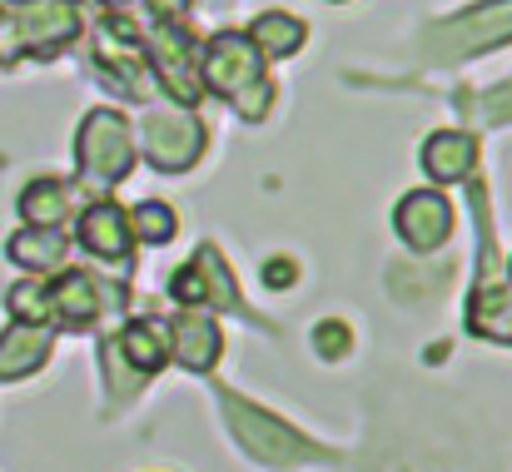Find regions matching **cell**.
<instances>
[{
  "label": "cell",
  "mask_w": 512,
  "mask_h": 472,
  "mask_svg": "<svg viewBox=\"0 0 512 472\" xmlns=\"http://www.w3.org/2000/svg\"><path fill=\"white\" fill-rule=\"evenodd\" d=\"M199 75H204L199 85H209L214 95H224L244 120H264L274 90H269V80H264V60H259V50H254L249 35H234V30L214 35V40L204 45Z\"/></svg>",
  "instance_id": "1"
},
{
  "label": "cell",
  "mask_w": 512,
  "mask_h": 472,
  "mask_svg": "<svg viewBox=\"0 0 512 472\" xmlns=\"http://www.w3.org/2000/svg\"><path fill=\"white\" fill-rule=\"evenodd\" d=\"M224 418H229L239 448H244L249 458H259L264 468H299V463L319 458V448L304 443L289 423H279L274 413H259L254 403H244V398H234V393H224Z\"/></svg>",
  "instance_id": "2"
},
{
  "label": "cell",
  "mask_w": 512,
  "mask_h": 472,
  "mask_svg": "<svg viewBox=\"0 0 512 472\" xmlns=\"http://www.w3.org/2000/svg\"><path fill=\"white\" fill-rule=\"evenodd\" d=\"M0 30L15 35V55H55L80 35V5L75 0H5L0 5Z\"/></svg>",
  "instance_id": "3"
},
{
  "label": "cell",
  "mask_w": 512,
  "mask_h": 472,
  "mask_svg": "<svg viewBox=\"0 0 512 472\" xmlns=\"http://www.w3.org/2000/svg\"><path fill=\"white\" fill-rule=\"evenodd\" d=\"M512 40V0H483V5H468L448 20H438L428 30V50L438 60H458V55H483L493 45H508Z\"/></svg>",
  "instance_id": "4"
},
{
  "label": "cell",
  "mask_w": 512,
  "mask_h": 472,
  "mask_svg": "<svg viewBox=\"0 0 512 472\" xmlns=\"http://www.w3.org/2000/svg\"><path fill=\"white\" fill-rule=\"evenodd\" d=\"M75 155H80V174L90 184H120L135 164V145H130V125L115 110H95L85 115L80 135H75Z\"/></svg>",
  "instance_id": "5"
},
{
  "label": "cell",
  "mask_w": 512,
  "mask_h": 472,
  "mask_svg": "<svg viewBox=\"0 0 512 472\" xmlns=\"http://www.w3.org/2000/svg\"><path fill=\"white\" fill-rule=\"evenodd\" d=\"M393 224L398 234L408 239V249H438L448 234H453V204L438 194V189H418V194H403L398 209H393Z\"/></svg>",
  "instance_id": "6"
},
{
  "label": "cell",
  "mask_w": 512,
  "mask_h": 472,
  "mask_svg": "<svg viewBox=\"0 0 512 472\" xmlns=\"http://www.w3.org/2000/svg\"><path fill=\"white\" fill-rule=\"evenodd\" d=\"M150 60H155V75H165V90L174 100L194 105L199 100V80H194V40L184 30H174L170 20H160L150 30Z\"/></svg>",
  "instance_id": "7"
},
{
  "label": "cell",
  "mask_w": 512,
  "mask_h": 472,
  "mask_svg": "<svg viewBox=\"0 0 512 472\" xmlns=\"http://www.w3.org/2000/svg\"><path fill=\"white\" fill-rule=\"evenodd\" d=\"M204 150V125L194 115H150L145 120V155L160 169H189Z\"/></svg>",
  "instance_id": "8"
},
{
  "label": "cell",
  "mask_w": 512,
  "mask_h": 472,
  "mask_svg": "<svg viewBox=\"0 0 512 472\" xmlns=\"http://www.w3.org/2000/svg\"><path fill=\"white\" fill-rule=\"evenodd\" d=\"M130 214L115 204V199H100V204H90L85 214H80V244L95 254V259H110V264H120L125 254H130Z\"/></svg>",
  "instance_id": "9"
},
{
  "label": "cell",
  "mask_w": 512,
  "mask_h": 472,
  "mask_svg": "<svg viewBox=\"0 0 512 472\" xmlns=\"http://www.w3.org/2000/svg\"><path fill=\"white\" fill-rule=\"evenodd\" d=\"M45 299H50V318L65 328H85L100 314V284L85 269H65L55 284H45Z\"/></svg>",
  "instance_id": "10"
},
{
  "label": "cell",
  "mask_w": 512,
  "mask_h": 472,
  "mask_svg": "<svg viewBox=\"0 0 512 472\" xmlns=\"http://www.w3.org/2000/svg\"><path fill=\"white\" fill-rule=\"evenodd\" d=\"M174 353H179V363L194 368V373L214 368V358H219V323H214V314L184 309V314L174 318Z\"/></svg>",
  "instance_id": "11"
},
{
  "label": "cell",
  "mask_w": 512,
  "mask_h": 472,
  "mask_svg": "<svg viewBox=\"0 0 512 472\" xmlns=\"http://www.w3.org/2000/svg\"><path fill=\"white\" fill-rule=\"evenodd\" d=\"M50 358V328L40 323H10L0 333V378H25Z\"/></svg>",
  "instance_id": "12"
},
{
  "label": "cell",
  "mask_w": 512,
  "mask_h": 472,
  "mask_svg": "<svg viewBox=\"0 0 512 472\" xmlns=\"http://www.w3.org/2000/svg\"><path fill=\"white\" fill-rule=\"evenodd\" d=\"M95 50H100L105 70H115L120 80H125V75H140V65H145V35H140L125 15H110V20L100 25Z\"/></svg>",
  "instance_id": "13"
},
{
  "label": "cell",
  "mask_w": 512,
  "mask_h": 472,
  "mask_svg": "<svg viewBox=\"0 0 512 472\" xmlns=\"http://www.w3.org/2000/svg\"><path fill=\"white\" fill-rule=\"evenodd\" d=\"M473 155H478V145H473V135H463V130H438V135L423 140V169H428L438 184L463 179V174L473 169Z\"/></svg>",
  "instance_id": "14"
},
{
  "label": "cell",
  "mask_w": 512,
  "mask_h": 472,
  "mask_svg": "<svg viewBox=\"0 0 512 472\" xmlns=\"http://www.w3.org/2000/svg\"><path fill=\"white\" fill-rule=\"evenodd\" d=\"M115 353H120V363H130V373L150 378V373H160V368H165V358H170V343H165V328L145 318V323H130V328L120 333Z\"/></svg>",
  "instance_id": "15"
},
{
  "label": "cell",
  "mask_w": 512,
  "mask_h": 472,
  "mask_svg": "<svg viewBox=\"0 0 512 472\" xmlns=\"http://www.w3.org/2000/svg\"><path fill=\"white\" fill-rule=\"evenodd\" d=\"M468 323H473V333H483L493 343H512V284H483L473 294Z\"/></svg>",
  "instance_id": "16"
},
{
  "label": "cell",
  "mask_w": 512,
  "mask_h": 472,
  "mask_svg": "<svg viewBox=\"0 0 512 472\" xmlns=\"http://www.w3.org/2000/svg\"><path fill=\"white\" fill-rule=\"evenodd\" d=\"M304 20H294V15H284V10H264L259 20H254V50L259 55H274V60H284V55H294L299 45H304Z\"/></svg>",
  "instance_id": "17"
},
{
  "label": "cell",
  "mask_w": 512,
  "mask_h": 472,
  "mask_svg": "<svg viewBox=\"0 0 512 472\" xmlns=\"http://www.w3.org/2000/svg\"><path fill=\"white\" fill-rule=\"evenodd\" d=\"M70 209V189L60 179H35L25 194H20V214L35 224V229H55Z\"/></svg>",
  "instance_id": "18"
},
{
  "label": "cell",
  "mask_w": 512,
  "mask_h": 472,
  "mask_svg": "<svg viewBox=\"0 0 512 472\" xmlns=\"http://www.w3.org/2000/svg\"><path fill=\"white\" fill-rule=\"evenodd\" d=\"M10 259L25 264V269H55V264L65 259V234H55V229L15 234V239H10Z\"/></svg>",
  "instance_id": "19"
},
{
  "label": "cell",
  "mask_w": 512,
  "mask_h": 472,
  "mask_svg": "<svg viewBox=\"0 0 512 472\" xmlns=\"http://www.w3.org/2000/svg\"><path fill=\"white\" fill-rule=\"evenodd\" d=\"M194 269L204 279V304H224V309H239V289L229 279V264H219L214 249H199L194 254Z\"/></svg>",
  "instance_id": "20"
},
{
  "label": "cell",
  "mask_w": 512,
  "mask_h": 472,
  "mask_svg": "<svg viewBox=\"0 0 512 472\" xmlns=\"http://www.w3.org/2000/svg\"><path fill=\"white\" fill-rule=\"evenodd\" d=\"M174 209L170 204H160V199H150V204H140L135 214H130V234H140V239H150V244H170L174 239Z\"/></svg>",
  "instance_id": "21"
},
{
  "label": "cell",
  "mask_w": 512,
  "mask_h": 472,
  "mask_svg": "<svg viewBox=\"0 0 512 472\" xmlns=\"http://www.w3.org/2000/svg\"><path fill=\"white\" fill-rule=\"evenodd\" d=\"M10 314L15 323H50V299H45V284H15L10 289Z\"/></svg>",
  "instance_id": "22"
},
{
  "label": "cell",
  "mask_w": 512,
  "mask_h": 472,
  "mask_svg": "<svg viewBox=\"0 0 512 472\" xmlns=\"http://www.w3.org/2000/svg\"><path fill=\"white\" fill-rule=\"evenodd\" d=\"M314 343H319L324 358H339L343 348H348V328H343L339 318H324V323L314 328Z\"/></svg>",
  "instance_id": "23"
},
{
  "label": "cell",
  "mask_w": 512,
  "mask_h": 472,
  "mask_svg": "<svg viewBox=\"0 0 512 472\" xmlns=\"http://www.w3.org/2000/svg\"><path fill=\"white\" fill-rule=\"evenodd\" d=\"M478 110H483V120H512V80L508 85H498V90H488L483 100H478Z\"/></svg>",
  "instance_id": "24"
},
{
  "label": "cell",
  "mask_w": 512,
  "mask_h": 472,
  "mask_svg": "<svg viewBox=\"0 0 512 472\" xmlns=\"http://www.w3.org/2000/svg\"><path fill=\"white\" fill-rule=\"evenodd\" d=\"M294 274H299L294 259H269V264H264V284H269V289H289Z\"/></svg>",
  "instance_id": "25"
},
{
  "label": "cell",
  "mask_w": 512,
  "mask_h": 472,
  "mask_svg": "<svg viewBox=\"0 0 512 472\" xmlns=\"http://www.w3.org/2000/svg\"><path fill=\"white\" fill-rule=\"evenodd\" d=\"M150 5H155V15H160V20H174V15H184V10H189V0H150Z\"/></svg>",
  "instance_id": "26"
},
{
  "label": "cell",
  "mask_w": 512,
  "mask_h": 472,
  "mask_svg": "<svg viewBox=\"0 0 512 472\" xmlns=\"http://www.w3.org/2000/svg\"><path fill=\"white\" fill-rule=\"evenodd\" d=\"M105 5H110V10H125V5H135V0H105Z\"/></svg>",
  "instance_id": "27"
}]
</instances>
